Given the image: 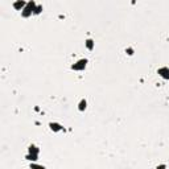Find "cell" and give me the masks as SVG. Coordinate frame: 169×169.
Instances as JSON below:
<instances>
[{
    "label": "cell",
    "instance_id": "cell-6",
    "mask_svg": "<svg viewBox=\"0 0 169 169\" xmlns=\"http://www.w3.org/2000/svg\"><path fill=\"white\" fill-rule=\"evenodd\" d=\"M86 46L89 48V49H93V48H94V42H93V40H87L86 41Z\"/></svg>",
    "mask_w": 169,
    "mask_h": 169
},
{
    "label": "cell",
    "instance_id": "cell-3",
    "mask_svg": "<svg viewBox=\"0 0 169 169\" xmlns=\"http://www.w3.org/2000/svg\"><path fill=\"white\" fill-rule=\"evenodd\" d=\"M159 74L163 77V78L168 79L169 78V69L168 67H161V69H159Z\"/></svg>",
    "mask_w": 169,
    "mask_h": 169
},
{
    "label": "cell",
    "instance_id": "cell-7",
    "mask_svg": "<svg viewBox=\"0 0 169 169\" xmlns=\"http://www.w3.org/2000/svg\"><path fill=\"white\" fill-rule=\"evenodd\" d=\"M83 108H86V100H82L81 104H79V110H83Z\"/></svg>",
    "mask_w": 169,
    "mask_h": 169
},
{
    "label": "cell",
    "instance_id": "cell-4",
    "mask_svg": "<svg viewBox=\"0 0 169 169\" xmlns=\"http://www.w3.org/2000/svg\"><path fill=\"white\" fill-rule=\"evenodd\" d=\"M29 152H31V155H32V160H36V157H37V153H38V151L36 149V147H31Z\"/></svg>",
    "mask_w": 169,
    "mask_h": 169
},
{
    "label": "cell",
    "instance_id": "cell-1",
    "mask_svg": "<svg viewBox=\"0 0 169 169\" xmlns=\"http://www.w3.org/2000/svg\"><path fill=\"white\" fill-rule=\"evenodd\" d=\"M86 63H87V61L86 60H81V61H78L77 63L73 65V69L74 70H83L84 67H86Z\"/></svg>",
    "mask_w": 169,
    "mask_h": 169
},
{
    "label": "cell",
    "instance_id": "cell-8",
    "mask_svg": "<svg viewBox=\"0 0 169 169\" xmlns=\"http://www.w3.org/2000/svg\"><path fill=\"white\" fill-rule=\"evenodd\" d=\"M20 7H24V1H17L15 4V8H20Z\"/></svg>",
    "mask_w": 169,
    "mask_h": 169
},
{
    "label": "cell",
    "instance_id": "cell-2",
    "mask_svg": "<svg viewBox=\"0 0 169 169\" xmlns=\"http://www.w3.org/2000/svg\"><path fill=\"white\" fill-rule=\"evenodd\" d=\"M33 11H35V3H29L28 7H27V8L24 10L22 15H24V16H29L32 12H33ZM35 12H36V11H35Z\"/></svg>",
    "mask_w": 169,
    "mask_h": 169
},
{
    "label": "cell",
    "instance_id": "cell-5",
    "mask_svg": "<svg viewBox=\"0 0 169 169\" xmlns=\"http://www.w3.org/2000/svg\"><path fill=\"white\" fill-rule=\"evenodd\" d=\"M50 128L53 129V131H60V129H62L61 128V125L57 124V123H50Z\"/></svg>",
    "mask_w": 169,
    "mask_h": 169
}]
</instances>
